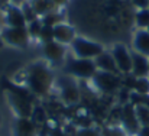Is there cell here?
Masks as SVG:
<instances>
[{
	"mask_svg": "<svg viewBox=\"0 0 149 136\" xmlns=\"http://www.w3.org/2000/svg\"><path fill=\"white\" fill-rule=\"evenodd\" d=\"M120 123H122V129L126 132V135L129 136H136L141 125L136 116V109L135 104H132L130 101L126 104H122V116H120Z\"/></svg>",
	"mask_w": 149,
	"mask_h": 136,
	"instance_id": "8",
	"label": "cell"
},
{
	"mask_svg": "<svg viewBox=\"0 0 149 136\" xmlns=\"http://www.w3.org/2000/svg\"><path fill=\"white\" fill-rule=\"evenodd\" d=\"M10 1L13 3V6H19V4L23 3V0H10Z\"/></svg>",
	"mask_w": 149,
	"mask_h": 136,
	"instance_id": "31",
	"label": "cell"
},
{
	"mask_svg": "<svg viewBox=\"0 0 149 136\" xmlns=\"http://www.w3.org/2000/svg\"><path fill=\"white\" fill-rule=\"evenodd\" d=\"M25 84L33 96H47L54 84V75L49 67L42 61L31 64L25 73Z\"/></svg>",
	"mask_w": 149,
	"mask_h": 136,
	"instance_id": "2",
	"label": "cell"
},
{
	"mask_svg": "<svg viewBox=\"0 0 149 136\" xmlns=\"http://www.w3.org/2000/svg\"><path fill=\"white\" fill-rule=\"evenodd\" d=\"M133 93H138L141 96H148L149 94V77H141L136 78Z\"/></svg>",
	"mask_w": 149,
	"mask_h": 136,
	"instance_id": "21",
	"label": "cell"
},
{
	"mask_svg": "<svg viewBox=\"0 0 149 136\" xmlns=\"http://www.w3.org/2000/svg\"><path fill=\"white\" fill-rule=\"evenodd\" d=\"M22 12H23V15H25L26 23H29V22L38 19V17H36V13L33 12V9H32L31 4H23V6H22Z\"/></svg>",
	"mask_w": 149,
	"mask_h": 136,
	"instance_id": "26",
	"label": "cell"
},
{
	"mask_svg": "<svg viewBox=\"0 0 149 136\" xmlns=\"http://www.w3.org/2000/svg\"><path fill=\"white\" fill-rule=\"evenodd\" d=\"M31 6H32L33 12L36 13V16H41V17L49 12H54L56 7L52 0H32Z\"/></svg>",
	"mask_w": 149,
	"mask_h": 136,
	"instance_id": "17",
	"label": "cell"
},
{
	"mask_svg": "<svg viewBox=\"0 0 149 136\" xmlns=\"http://www.w3.org/2000/svg\"><path fill=\"white\" fill-rule=\"evenodd\" d=\"M38 39H39L44 45H45V44H49V42H54V41H55V36H54V28H52V26H45V25H44Z\"/></svg>",
	"mask_w": 149,
	"mask_h": 136,
	"instance_id": "23",
	"label": "cell"
},
{
	"mask_svg": "<svg viewBox=\"0 0 149 136\" xmlns=\"http://www.w3.org/2000/svg\"><path fill=\"white\" fill-rule=\"evenodd\" d=\"M31 120L35 123V125H39V123H44L45 122V110L39 106H35L33 110H32V116H31Z\"/></svg>",
	"mask_w": 149,
	"mask_h": 136,
	"instance_id": "24",
	"label": "cell"
},
{
	"mask_svg": "<svg viewBox=\"0 0 149 136\" xmlns=\"http://www.w3.org/2000/svg\"><path fill=\"white\" fill-rule=\"evenodd\" d=\"M133 51L149 58V31L138 29L133 35Z\"/></svg>",
	"mask_w": 149,
	"mask_h": 136,
	"instance_id": "15",
	"label": "cell"
},
{
	"mask_svg": "<svg viewBox=\"0 0 149 136\" xmlns=\"http://www.w3.org/2000/svg\"><path fill=\"white\" fill-rule=\"evenodd\" d=\"M64 71L67 75L74 77V78H80V80H91L94 77V74L99 71L96 67L94 59H84V58H72L70 59L65 67Z\"/></svg>",
	"mask_w": 149,
	"mask_h": 136,
	"instance_id": "3",
	"label": "cell"
},
{
	"mask_svg": "<svg viewBox=\"0 0 149 136\" xmlns=\"http://www.w3.org/2000/svg\"><path fill=\"white\" fill-rule=\"evenodd\" d=\"M75 136H101L97 129H94V128H80L77 132H75Z\"/></svg>",
	"mask_w": 149,
	"mask_h": 136,
	"instance_id": "27",
	"label": "cell"
},
{
	"mask_svg": "<svg viewBox=\"0 0 149 136\" xmlns=\"http://www.w3.org/2000/svg\"><path fill=\"white\" fill-rule=\"evenodd\" d=\"M132 3L141 10V9H148L149 0H132Z\"/></svg>",
	"mask_w": 149,
	"mask_h": 136,
	"instance_id": "28",
	"label": "cell"
},
{
	"mask_svg": "<svg viewBox=\"0 0 149 136\" xmlns=\"http://www.w3.org/2000/svg\"><path fill=\"white\" fill-rule=\"evenodd\" d=\"M93 86L99 91L104 94H111L114 91L122 89V78L117 74H110V73H103L97 71L94 77L91 78Z\"/></svg>",
	"mask_w": 149,
	"mask_h": 136,
	"instance_id": "5",
	"label": "cell"
},
{
	"mask_svg": "<svg viewBox=\"0 0 149 136\" xmlns=\"http://www.w3.org/2000/svg\"><path fill=\"white\" fill-rule=\"evenodd\" d=\"M52 1H54V4H55L56 7H59V6H64L68 0H52Z\"/></svg>",
	"mask_w": 149,
	"mask_h": 136,
	"instance_id": "30",
	"label": "cell"
},
{
	"mask_svg": "<svg viewBox=\"0 0 149 136\" xmlns=\"http://www.w3.org/2000/svg\"><path fill=\"white\" fill-rule=\"evenodd\" d=\"M3 44H4V42H3V41H1V36H0V48H1V46H3Z\"/></svg>",
	"mask_w": 149,
	"mask_h": 136,
	"instance_id": "33",
	"label": "cell"
},
{
	"mask_svg": "<svg viewBox=\"0 0 149 136\" xmlns=\"http://www.w3.org/2000/svg\"><path fill=\"white\" fill-rule=\"evenodd\" d=\"M0 125H1V114H0Z\"/></svg>",
	"mask_w": 149,
	"mask_h": 136,
	"instance_id": "34",
	"label": "cell"
},
{
	"mask_svg": "<svg viewBox=\"0 0 149 136\" xmlns=\"http://www.w3.org/2000/svg\"><path fill=\"white\" fill-rule=\"evenodd\" d=\"M6 23L10 28H25L28 25L22 9L17 6H9L6 9Z\"/></svg>",
	"mask_w": 149,
	"mask_h": 136,
	"instance_id": "16",
	"label": "cell"
},
{
	"mask_svg": "<svg viewBox=\"0 0 149 136\" xmlns=\"http://www.w3.org/2000/svg\"><path fill=\"white\" fill-rule=\"evenodd\" d=\"M1 86L4 89L6 97H7V103H9L12 112H15V116L16 117H29L31 119L32 110L35 107L33 94L26 87L13 84V83H10L6 78H3Z\"/></svg>",
	"mask_w": 149,
	"mask_h": 136,
	"instance_id": "1",
	"label": "cell"
},
{
	"mask_svg": "<svg viewBox=\"0 0 149 136\" xmlns=\"http://www.w3.org/2000/svg\"><path fill=\"white\" fill-rule=\"evenodd\" d=\"M111 55L117 65L120 74H130L132 73V52L123 44H114L111 48Z\"/></svg>",
	"mask_w": 149,
	"mask_h": 136,
	"instance_id": "9",
	"label": "cell"
},
{
	"mask_svg": "<svg viewBox=\"0 0 149 136\" xmlns=\"http://www.w3.org/2000/svg\"><path fill=\"white\" fill-rule=\"evenodd\" d=\"M135 23L141 29L149 28V9H141L135 13Z\"/></svg>",
	"mask_w": 149,
	"mask_h": 136,
	"instance_id": "18",
	"label": "cell"
},
{
	"mask_svg": "<svg viewBox=\"0 0 149 136\" xmlns=\"http://www.w3.org/2000/svg\"><path fill=\"white\" fill-rule=\"evenodd\" d=\"M42 52L48 62H51L52 65H59L65 56V46L54 41L42 46Z\"/></svg>",
	"mask_w": 149,
	"mask_h": 136,
	"instance_id": "11",
	"label": "cell"
},
{
	"mask_svg": "<svg viewBox=\"0 0 149 136\" xmlns=\"http://www.w3.org/2000/svg\"><path fill=\"white\" fill-rule=\"evenodd\" d=\"M54 36L55 41L61 45H67V44H72L74 39L77 38L75 35V29L67 23H59L54 28Z\"/></svg>",
	"mask_w": 149,
	"mask_h": 136,
	"instance_id": "13",
	"label": "cell"
},
{
	"mask_svg": "<svg viewBox=\"0 0 149 136\" xmlns=\"http://www.w3.org/2000/svg\"><path fill=\"white\" fill-rule=\"evenodd\" d=\"M0 36H1V41L4 44L10 46H16V48H26L29 45V39H31L26 26L25 28H10V26H7L0 32Z\"/></svg>",
	"mask_w": 149,
	"mask_h": 136,
	"instance_id": "7",
	"label": "cell"
},
{
	"mask_svg": "<svg viewBox=\"0 0 149 136\" xmlns=\"http://www.w3.org/2000/svg\"><path fill=\"white\" fill-rule=\"evenodd\" d=\"M58 89H59V97L65 104L71 106V104H77L80 101L81 90H80L78 84L74 81V78H71L70 75L64 77L58 81Z\"/></svg>",
	"mask_w": 149,
	"mask_h": 136,
	"instance_id": "6",
	"label": "cell"
},
{
	"mask_svg": "<svg viewBox=\"0 0 149 136\" xmlns=\"http://www.w3.org/2000/svg\"><path fill=\"white\" fill-rule=\"evenodd\" d=\"M148 31H149V28H148Z\"/></svg>",
	"mask_w": 149,
	"mask_h": 136,
	"instance_id": "36",
	"label": "cell"
},
{
	"mask_svg": "<svg viewBox=\"0 0 149 136\" xmlns=\"http://www.w3.org/2000/svg\"><path fill=\"white\" fill-rule=\"evenodd\" d=\"M12 136H38V125L29 117H15L12 122Z\"/></svg>",
	"mask_w": 149,
	"mask_h": 136,
	"instance_id": "10",
	"label": "cell"
},
{
	"mask_svg": "<svg viewBox=\"0 0 149 136\" xmlns=\"http://www.w3.org/2000/svg\"><path fill=\"white\" fill-rule=\"evenodd\" d=\"M41 20H42V23H44L45 26H52V28H55L56 25L62 23V22H61V20H62V15H59V13H56V12L54 10V12L47 13L45 16H42Z\"/></svg>",
	"mask_w": 149,
	"mask_h": 136,
	"instance_id": "20",
	"label": "cell"
},
{
	"mask_svg": "<svg viewBox=\"0 0 149 136\" xmlns=\"http://www.w3.org/2000/svg\"><path fill=\"white\" fill-rule=\"evenodd\" d=\"M101 136H127L122 128L117 126H107L101 130Z\"/></svg>",
	"mask_w": 149,
	"mask_h": 136,
	"instance_id": "25",
	"label": "cell"
},
{
	"mask_svg": "<svg viewBox=\"0 0 149 136\" xmlns=\"http://www.w3.org/2000/svg\"><path fill=\"white\" fill-rule=\"evenodd\" d=\"M10 3V0H0V6H7Z\"/></svg>",
	"mask_w": 149,
	"mask_h": 136,
	"instance_id": "32",
	"label": "cell"
},
{
	"mask_svg": "<svg viewBox=\"0 0 149 136\" xmlns=\"http://www.w3.org/2000/svg\"><path fill=\"white\" fill-rule=\"evenodd\" d=\"M72 51L75 54V58H84V59H96L100 54L104 52V46L96 42L90 41L81 36H77L74 42L71 44Z\"/></svg>",
	"mask_w": 149,
	"mask_h": 136,
	"instance_id": "4",
	"label": "cell"
},
{
	"mask_svg": "<svg viewBox=\"0 0 149 136\" xmlns=\"http://www.w3.org/2000/svg\"><path fill=\"white\" fill-rule=\"evenodd\" d=\"M148 9H149V4H148Z\"/></svg>",
	"mask_w": 149,
	"mask_h": 136,
	"instance_id": "35",
	"label": "cell"
},
{
	"mask_svg": "<svg viewBox=\"0 0 149 136\" xmlns=\"http://www.w3.org/2000/svg\"><path fill=\"white\" fill-rule=\"evenodd\" d=\"M135 109H136V116H138V120H139L141 128L142 126H149V107L148 106H145V104H136Z\"/></svg>",
	"mask_w": 149,
	"mask_h": 136,
	"instance_id": "19",
	"label": "cell"
},
{
	"mask_svg": "<svg viewBox=\"0 0 149 136\" xmlns=\"http://www.w3.org/2000/svg\"><path fill=\"white\" fill-rule=\"evenodd\" d=\"M42 26H44V23H42L41 19H35V20L29 22V23L26 25V29H28L29 36H31V38H39V33H41V31H42Z\"/></svg>",
	"mask_w": 149,
	"mask_h": 136,
	"instance_id": "22",
	"label": "cell"
},
{
	"mask_svg": "<svg viewBox=\"0 0 149 136\" xmlns=\"http://www.w3.org/2000/svg\"><path fill=\"white\" fill-rule=\"evenodd\" d=\"M136 136H149V126H142Z\"/></svg>",
	"mask_w": 149,
	"mask_h": 136,
	"instance_id": "29",
	"label": "cell"
},
{
	"mask_svg": "<svg viewBox=\"0 0 149 136\" xmlns=\"http://www.w3.org/2000/svg\"><path fill=\"white\" fill-rule=\"evenodd\" d=\"M133 77L141 78V77H149V58L138 54V52H132V73Z\"/></svg>",
	"mask_w": 149,
	"mask_h": 136,
	"instance_id": "12",
	"label": "cell"
},
{
	"mask_svg": "<svg viewBox=\"0 0 149 136\" xmlns=\"http://www.w3.org/2000/svg\"><path fill=\"white\" fill-rule=\"evenodd\" d=\"M94 62H96V67H97L99 71L120 75V73H119V70H117V65H116V62H114V58H113L111 52H106V51H104L103 54H100L99 56L94 59Z\"/></svg>",
	"mask_w": 149,
	"mask_h": 136,
	"instance_id": "14",
	"label": "cell"
}]
</instances>
